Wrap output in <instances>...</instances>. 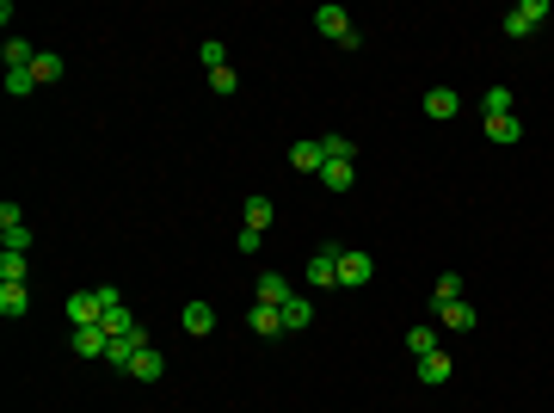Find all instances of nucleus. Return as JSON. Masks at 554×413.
<instances>
[{
  "label": "nucleus",
  "instance_id": "1",
  "mask_svg": "<svg viewBox=\"0 0 554 413\" xmlns=\"http://www.w3.org/2000/svg\"><path fill=\"white\" fill-rule=\"evenodd\" d=\"M0 253H31V229H25V210L12 198L0 204Z\"/></svg>",
  "mask_w": 554,
  "mask_h": 413
},
{
  "label": "nucleus",
  "instance_id": "2",
  "mask_svg": "<svg viewBox=\"0 0 554 413\" xmlns=\"http://www.w3.org/2000/svg\"><path fill=\"white\" fill-rule=\"evenodd\" d=\"M370 277H376V260H370L364 247H339V284H345V290H364Z\"/></svg>",
  "mask_w": 554,
  "mask_h": 413
},
{
  "label": "nucleus",
  "instance_id": "3",
  "mask_svg": "<svg viewBox=\"0 0 554 413\" xmlns=\"http://www.w3.org/2000/svg\"><path fill=\"white\" fill-rule=\"evenodd\" d=\"M549 19V0H518L505 12V37H536V25Z\"/></svg>",
  "mask_w": 554,
  "mask_h": 413
},
{
  "label": "nucleus",
  "instance_id": "4",
  "mask_svg": "<svg viewBox=\"0 0 554 413\" xmlns=\"http://www.w3.org/2000/svg\"><path fill=\"white\" fill-rule=\"evenodd\" d=\"M154 339H148V327H136V333H118L112 346H105V364H118V370H130L136 364V352H148Z\"/></svg>",
  "mask_w": 554,
  "mask_h": 413
},
{
  "label": "nucleus",
  "instance_id": "5",
  "mask_svg": "<svg viewBox=\"0 0 554 413\" xmlns=\"http://www.w3.org/2000/svg\"><path fill=\"white\" fill-rule=\"evenodd\" d=\"M62 315H68L74 327H99V321H105V308H99V290H74Z\"/></svg>",
  "mask_w": 554,
  "mask_h": 413
},
{
  "label": "nucleus",
  "instance_id": "6",
  "mask_svg": "<svg viewBox=\"0 0 554 413\" xmlns=\"http://www.w3.org/2000/svg\"><path fill=\"white\" fill-rule=\"evenodd\" d=\"M339 284V247H320L308 260V290H333Z\"/></svg>",
  "mask_w": 554,
  "mask_h": 413
},
{
  "label": "nucleus",
  "instance_id": "7",
  "mask_svg": "<svg viewBox=\"0 0 554 413\" xmlns=\"http://www.w3.org/2000/svg\"><path fill=\"white\" fill-rule=\"evenodd\" d=\"M431 315H437V327H443V333H468V327L481 321V315H474L468 302H437Z\"/></svg>",
  "mask_w": 554,
  "mask_h": 413
},
{
  "label": "nucleus",
  "instance_id": "8",
  "mask_svg": "<svg viewBox=\"0 0 554 413\" xmlns=\"http://www.w3.org/2000/svg\"><path fill=\"white\" fill-rule=\"evenodd\" d=\"M179 321H185V333H191V339L216 333V308H210V302H185V308H179Z\"/></svg>",
  "mask_w": 554,
  "mask_h": 413
},
{
  "label": "nucleus",
  "instance_id": "9",
  "mask_svg": "<svg viewBox=\"0 0 554 413\" xmlns=\"http://www.w3.org/2000/svg\"><path fill=\"white\" fill-rule=\"evenodd\" d=\"M289 167H296V173H320V167H327V148H320V142H289Z\"/></svg>",
  "mask_w": 554,
  "mask_h": 413
},
{
  "label": "nucleus",
  "instance_id": "10",
  "mask_svg": "<svg viewBox=\"0 0 554 413\" xmlns=\"http://www.w3.org/2000/svg\"><path fill=\"white\" fill-rule=\"evenodd\" d=\"M314 25H320V31H327V37H333V43H339V37H351V31H358V25H351V12H345V6H320V12H314Z\"/></svg>",
  "mask_w": 554,
  "mask_h": 413
},
{
  "label": "nucleus",
  "instance_id": "11",
  "mask_svg": "<svg viewBox=\"0 0 554 413\" xmlns=\"http://www.w3.org/2000/svg\"><path fill=\"white\" fill-rule=\"evenodd\" d=\"M456 112H462V93L456 87H431L425 93V118H456Z\"/></svg>",
  "mask_w": 554,
  "mask_h": 413
},
{
  "label": "nucleus",
  "instance_id": "12",
  "mask_svg": "<svg viewBox=\"0 0 554 413\" xmlns=\"http://www.w3.org/2000/svg\"><path fill=\"white\" fill-rule=\"evenodd\" d=\"M289 296H296V290H289V277H283V272H259V296H253V302H272V308H283Z\"/></svg>",
  "mask_w": 554,
  "mask_h": 413
},
{
  "label": "nucleus",
  "instance_id": "13",
  "mask_svg": "<svg viewBox=\"0 0 554 413\" xmlns=\"http://www.w3.org/2000/svg\"><path fill=\"white\" fill-rule=\"evenodd\" d=\"M247 327H253L259 339H272V333H283V308H272V302H253V315H247Z\"/></svg>",
  "mask_w": 554,
  "mask_h": 413
},
{
  "label": "nucleus",
  "instance_id": "14",
  "mask_svg": "<svg viewBox=\"0 0 554 413\" xmlns=\"http://www.w3.org/2000/svg\"><path fill=\"white\" fill-rule=\"evenodd\" d=\"M437 333H443L437 321H425V327H407V352H413V358H431V352H443V346H437Z\"/></svg>",
  "mask_w": 554,
  "mask_h": 413
},
{
  "label": "nucleus",
  "instance_id": "15",
  "mask_svg": "<svg viewBox=\"0 0 554 413\" xmlns=\"http://www.w3.org/2000/svg\"><path fill=\"white\" fill-rule=\"evenodd\" d=\"M320 185H327V191H351V185H358V167H351V160H327V167H320Z\"/></svg>",
  "mask_w": 554,
  "mask_h": 413
},
{
  "label": "nucleus",
  "instance_id": "16",
  "mask_svg": "<svg viewBox=\"0 0 554 413\" xmlns=\"http://www.w3.org/2000/svg\"><path fill=\"white\" fill-rule=\"evenodd\" d=\"M308 321H314V302H308V296H302V290H296V296H289V302H283V333H302V327H308Z\"/></svg>",
  "mask_w": 554,
  "mask_h": 413
},
{
  "label": "nucleus",
  "instance_id": "17",
  "mask_svg": "<svg viewBox=\"0 0 554 413\" xmlns=\"http://www.w3.org/2000/svg\"><path fill=\"white\" fill-rule=\"evenodd\" d=\"M105 346H112L105 327H74V352H81V358H105Z\"/></svg>",
  "mask_w": 554,
  "mask_h": 413
},
{
  "label": "nucleus",
  "instance_id": "18",
  "mask_svg": "<svg viewBox=\"0 0 554 413\" xmlns=\"http://www.w3.org/2000/svg\"><path fill=\"white\" fill-rule=\"evenodd\" d=\"M450 370H456V358H450V352L419 358V383H431V389H437V383H450Z\"/></svg>",
  "mask_w": 554,
  "mask_h": 413
},
{
  "label": "nucleus",
  "instance_id": "19",
  "mask_svg": "<svg viewBox=\"0 0 554 413\" xmlns=\"http://www.w3.org/2000/svg\"><path fill=\"white\" fill-rule=\"evenodd\" d=\"M130 377H136V383H160V377H166V358H160V352L148 346V352H136V364H130Z\"/></svg>",
  "mask_w": 554,
  "mask_h": 413
},
{
  "label": "nucleus",
  "instance_id": "20",
  "mask_svg": "<svg viewBox=\"0 0 554 413\" xmlns=\"http://www.w3.org/2000/svg\"><path fill=\"white\" fill-rule=\"evenodd\" d=\"M25 308H31V290H25V284H0V315H6V321H19Z\"/></svg>",
  "mask_w": 554,
  "mask_h": 413
},
{
  "label": "nucleus",
  "instance_id": "21",
  "mask_svg": "<svg viewBox=\"0 0 554 413\" xmlns=\"http://www.w3.org/2000/svg\"><path fill=\"white\" fill-rule=\"evenodd\" d=\"M241 216H247V229H259V235H265V229H272V216H277V210H272V198H265V191H253Z\"/></svg>",
  "mask_w": 554,
  "mask_h": 413
},
{
  "label": "nucleus",
  "instance_id": "22",
  "mask_svg": "<svg viewBox=\"0 0 554 413\" xmlns=\"http://www.w3.org/2000/svg\"><path fill=\"white\" fill-rule=\"evenodd\" d=\"M0 62H6V74H12V68H31V62H37V50H31L25 37H6V50H0Z\"/></svg>",
  "mask_w": 554,
  "mask_h": 413
},
{
  "label": "nucleus",
  "instance_id": "23",
  "mask_svg": "<svg viewBox=\"0 0 554 413\" xmlns=\"http://www.w3.org/2000/svg\"><path fill=\"white\" fill-rule=\"evenodd\" d=\"M518 136H524V124H518V118H487V142H499V148H512Z\"/></svg>",
  "mask_w": 554,
  "mask_h": 413
},
{
  "label": "nucleus",
  "instance_id": "24",
  "mask_svg": "<svg viewBox=\"0 0 554 413\" xmlns=\"http://www.w3.org/2000/svg\"><path fill=\"white\" fill-rule=\"evenodd\" d=\"M31 74H37V87H50V81H62V56H56V50H37V62H31Z\"/></svg>",
  "mask_w": 554,
  "mask_h": 413
},
{
  "label": "nucleus",
  "instance_id": "25",
  "mask_svg": "<svg viewBox=\"0 0 554 413\" xmlns=\"http://www.w3.org/2000/svg\"><path fill=\"white\" fill-rule=\"evenodd\" d=\"M99 327H105V333L118 339V333H136L142 321H136V315H130V308H124V302H118V308H105V321H99Z\"/></svg>",
  "mask_w": 554,
  "mask_h": 413
},
{
  "label": "nucleus",
  "instance_id": "26",
  "mask_svg": "<svg viewBox=\"0 0 554 413\" xmlns=\"http://www.w3.org/2000/svg\"><path fill=\"white\" fill-rule=\"evenodd\" d=\"M197 62H204L210 74H216V68H228V50H222V37H204V43H197Z\"/></svg>",
  "mask_w": 554,
  "mask_h": 413
},
{
  "label": "nucleus",
  "instance_id": "27",
  "mask_svg": "<svg viewBox=\"0 0 554 413\" xmlns=\"http://www.w3.org/2000/svg\"><path fill=\"white\" fill-rule=\"evenodd\" d=\"M481 112H487V118H512V93H505V87H487V93H481Z\"/></svg>",
  "mask_w": 554,
  "mask_h": 413
},
{
  "label": "nucleus",
  "instance_id": "28",
  "mask_svg": "<svg viewBox=\"0 0 554 413\" xmlns=\"http://www.w3.org/2000/svg\"><path fill=\"white\" fill-rule=\"evenodd\" d=\"M6 93H12V99H31V93H37V74H31V68H12V74H6Z\"/></svg>",
  "mask_w": 554,
  "mask_h": 413
},
{
  "label": "nucleus",
  "instance_id": "29",
  "mask_svg": "<svg viewBox=\"0 0 554 413\" xmlns=\"http://www.w3.org/2000/svg\"><path fill=\"white\" fill-rule=\"evenodd\" d=\"M25 253H0V284H25Z\"/></svg>",
  "mask_w": 554,
  "mask_h": 413
},
{
  "label": "nucleus",
  "instance_id": "30",
  "mask_svg": "<svg viewBox=\"0 0 554 413\" xmlns=\"http://www.w3.org/2000/svg\"><path fill=\"white\" fill-rule=\"evenodd\" d=\"M320 148H327V160H358V142L351 136H320Z\"/></svg>",
  "mask_w": 554,
  "mask_h": 413
},
{
  "label": "nucleus",
  "instance_id": "31",
  "mask_svg": "<svg viewBox=\"0 0 554 413\" xmlns=\"http://www.w3.org/2000/svg\"><path fill=\"white\" fill-rule=\"evenodd\" d=\"M437 302H462V277H456V272L437 277V296H431V308H437Z\"/></svg>",
  "mask_w": 554,
  "mask_h": 413
},
{
  "label": "nucleus",
  "instance_id": "32",
  "mask_svg": "<svg viewBox=\"0 0 554 413\" xmlns=\"http://www.w3.org/2000/svg\"><path fill=\"white\" fill-rule=\"evenodd\" d=\"M210 87H216V93H222V99H228V93H235V87H241V74H235V68H216V74H210Z\"/></svg>",
  "mask_w": 554,
  "mask_h": 413
}]
</instances>
